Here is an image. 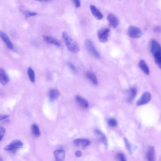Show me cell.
Wrapping results in <instances>:
<instances>
[{
    "instance_id": "cell-1",
    "label": "cell",
    "mask_w": 161,
    "mask_h": 161,
    "mask_svg": "<svg viewBox=\"0 0 161 161\" xmlns=\"http://www.w3.org/2000/svg\"><path fill=\"white\" fill-rule=\"evenodd\" d=\"M150 51L153 55L155 62L158 66H161V50L159 43L156 40L152 39L150 42Z\"/></svg>"
},
{
    "instance_id": "cell-2",
    "label": "cell",
    "mask_w": 161,
    "mask_h": 161,
    "mask_svg": "<svg viewBox=\"0 0 161 161\" xmlns=\"http://www.w3.org/2000/svg\"><path fill=\"white\" fill-rule=\"evenodd\" d=\"M62 36L66 46L68 49L74 53L80 51V48L77 42L73 40L65 31L63 33Z\"/></svg>"
},
{
    "instance_id": "cell-3",
    "label": "cell",
    "mask_w": 161,
    "mask_h": 161,
    "mask_svg": "<svg viewBox=\"0 0 161 161\" xmlns=\"http://www.w3.org/2000/svg\"><path fill=\"white\" fill-rule=\"evenodd\" d=\"M23 146V142L20 140L16 139L12 141L4 148L6 151L14 153L22 148Z\"/></svg>"
},
{
    "instance_id": "cell-4",
    "label": "cell",
    "mask_w": 161,
    "mask_h": 161,
    "mask_svg": "<svg viewBox=\"0 0 161 161\" xmlns=\"http://www.w3.org/2000/svg\"><path fill=\"white\" fill-rule=\"evenodd\" d=\"M85 45L86 50L89 53L95 58L100 59L101 58V55L98 53L94 43L90 40L88 39L85 42Z\"/></svg>"
},
{
    "instance_id": "cell-5",
    "label": "cell",
    "mask_w": 161,
    "mask_h": 161,
    "mask_svg": "<svg viewBox=\"0 0 161 161\" xmlns=\"http://www.w3.org/2000/svg\"><path fill=\"white\" fill-rule=\"evenodd\" d=\"M127 34L131 38L138 39L141 36L142 32L141 30L139 28L134 26H131L128 28Z\"/></svg>"
},
{
    "instance_id": "cell-6",
    "label": "cell",
    "mask_w": 161,
    "mask_h": 161,
    "mask_svg": "<svg viewBox=\"0 0 161 161\" xmlns=\"http://www.w3.org/2000/svg\"><path fill=\"white\" fill-rule=\"evenodd\" d=\"M110 30L107 28H102L98 31V35L99 40L103 43L107 42L108 40Z\"/></svg>"
},
{
    "instance_id": "cell-7",
    "label": "cell",
    "mask_w": 161,
    "mask_h": 161,
    "mask_svg": "<svg viewBox=\"0 0 161 161\" xmlns=\"http://www.w3.org/2000/svg\"><path fill=\"white\" fill-rule=\"evenodd\" d=\"M151 98V95L149 92H145L138 101L137 105L141 106L146 104L150 101Z\"/></svg>"
},
{
    "instance_id": "cell-8",
    "label": "cell",
    "mask_w": 161,
    "mask_h": 161,
    "mask_svg": "<svg viewBox=\"0 0 161 161\" xmlns=\"http://www.w3.org/2000/svg\"><path fill=\"white\" fill-rule=\"evenodd\" d=\"M73 144L76 147L84 148L89 145L90 142L87 139H77L74 140Z\"/></svg>"
},
{
    "instance_id": "cell-9",
    "label": "cell",
    "mask_w": 161,
    "mask_h": 161,
    "mask_svg": "<svg viewBox=\"0 0 161 161\" xmlns=\"http://www.w3.org/2000/svg\"><path fill=\"white\" fill-rule=\"evenodd\" d=\"M107 19L110 25L113 28H115L118 26L119 23V20L114 14L110 13L108 14Z\"/></svg>"
},
{
    "instance_id": "cell-10",
    "label": "cell",
    "mask_w": 161,
    "mask_h": 161,
    "mask_svg": "<svg viewBox=\"0 0 161 161\" xmlns=\"http://www.w3.org/2000/svg\"><path fill=\"white\" fill-rule=\"evenodd\" d=\"M95 132L99 140L104 144L105 149H107L108 147V143L106 136L99 129H95Z\"/></svg>"
},
{
    "instance_id": "cell-11",
    "label": "cell",
    "mask_w": 161,
    "mask_h": 161,
    "mask_svg": "<svg viewBox=\"0 0 161 161\" xmlns=\"http://www.w3.org/2000/svg\"><path fill=\"white\" fill-rule=\"evenodd\" d=\"M0 37L9 49H13L14 45L13 43L7 34L2 31H0Z\"/></svg>"
},
{
    "instance_id": "cell-12",
    "label": "cell",
    "mask_w": 161,
    "mask_h": 161,
    "mask_svg": "<svg viewBox=\"0 0 161 161\" xmlns=\"http://www.w3.org/2000/svg\"><path fill=\"white\" fill-rule=\"evenodd\" d=\"M55 161H64L66 156V152L63 150L58 149L54 152Z\"/></svg>"
},
{
    "instance_id": "cell-13",
    "label": "cell",
    "mask_w": 161,
    "mask_h": 161,
    "mask_svg": "<svg viewBox=\"0 0 161 161\" xmlns=\"http://www.w3.org/2000/svg\"><path fill=\"white\" fill-rule=\"evenodd\" d=\"M147 161H155L156 159L155 151L152 146L148 147L146 154Z\"/></svg>"
},
{
    "instance_id": "cell-14",
    "label": "cell",
    "mask_w": 161,
    "mask_h": 161,
    "mask_svg": "<svg viewBox=\"0 0 161 161\" xmlns=\"http://www.w3.org/2000/svg\"><path fill=\"white\" fill-rule=\"evenodd\" d=\"M9 78L5 71L0 68V83L5 85L9 81Z\"/></svg>"
},
{
    "instance_id": "cell-15",
    "label": "cell",
    "mask_w": 161,
    "mask_h": 161,
    "mask_svg": "<svg viewBox=\"0 0 161 161\" xmlns=\"http://www.w3.org/2000/svg\"><path fill=\"white\" fill-rule=\"evenodd\" d=\"M42 37L44 40L49 44L58 46H60V42L57 39L51 36L44 35L42 36Z\"/></svg>"
},
{
    "instance_id": "cell-16",
    "label": "cell",
    "mask_w": 161,
    "mask_h": 161,
    "mask_svg": "<svg viewBox=\"0 0 161 161\" xmlns=\"http://www.w3.org/2000/svg\"><path fill=\"white\" fill-rule=\"evenodd\" d=\"M90 9L93 15L99 20L102 19L103 16L101 12L94 5H91L90 6Z\"/></svg>"
},
{
    "instance_id": "cell-17",
    "label": "cell",
    "mask_w": 161,
    "mask_h": 161,
    "mask_svg": "<svg viewBox=\"0 0 161 161\" xmlns=\"http://www.w3.org/2000/svg\"><path fill=\"white\" fill-rule=\"evenodd\" d=\"M76 100L80 107L84 109L88 107L89 104L88 101L82 97L80 95L77 96Z\"/></svg>"
},
{
    "instance_id": "cell-18",
    "label": "cell",
    "mask_w": 161,
    "mask_h": 161,
    "mask_svg": "<svg viewBox=\"0 0 161 161\" xmlns=\"http://www.w3.org/2000/svg\"><path fill=\"white\" fill-rule=\"evenodd\" d=\"M139 66L140 69L146 75H149L150 73V71L145 61L143 60H141L139 61Z\"/></svg>"
},
{
    "instance_id": "cell-19",
    "label": "cell",
    "mask_w": 161,
    "mask_h": 161,
    "mask_svg": "<svg viewBox=\"0 0 161 161\" xmlns=\"http://www.w3.org/2000/svg\"><path fill=\"white\" fill-rule=\"evenodd\" d=\"M60 95L59 91L54 89H51L48 93L49 97L52 100H56L59 97Z\"/></svg>"
},
{
    "instance_id": "cell-20",
    "label": "cell",
    "mask_w": 161,
    "mask_h": 161,
    "mask_svg": "<svg viewBox=\"0 0 161 161\" xmlns=\"http://www.w3.org/2000/svg\"><path fill=\"white\" fill-rule=\"evenodd\" d=\"M86 77L94 85H97L98 84L97 79L95 74L92 72H88L86 73Z\"/></svg>"
},
{
    "instance_id": "cell-21",
    "label": "cell",
    "mask_w": 161,
    "mask_h": 161,
    "mask_svg": "<svg viewBox=\"0 0 161 161\" xmlns=\"http://www.w3.org/2000/svg\"><path fill=\"white\" fill-rule=\"evenodd\" d=\"M31 130L32 134L35 137H39L40 135V129L38 126L35 124H33L32 125Z\"/></svg>"
},
{
    "instance_id": "cell-22",
    "label": "cell",
    "mask_w": 161,
    "mask_h": 161,
    "mask_svg": "<svg viewBox=\"0 0 161 161\" xmlns=\"http://www.w3.org/2000/svg\"><path fill=\"white\" fill-rule=\"evenodd\" d=\"M137 94V90L135 88H132L130 90L129 97L128 99V101L131 102L133 101Z\"/></svg>"
},
{
    "instance_id": "cell-23",
    "label": "cell",
    "mask_w": 161,
    "mask_h": 161,
    "mask_svg": "<svg viewBox=\"0 0 161 161\" xmlns=\"http://www.w3.org/2000/svg\"><path fill=\"white\" fill-rule=\"evenodd\" d=\"M28 74L31 81L34 83L35 81V72L31 67H29L28 68Z\"/></svg>"
},
{
    "instance_id": "cell-24",
    "label": "cell",
    "mask_w": 161,
    "mask_h": 161,
    "mask_svg": "<svg viewBox=\"0 0 161 161\" xmlns=\"http://www.w3.org/2000/svg\"><path fill=\"white\" fill-rule=\"evenodd\" d=\"M124 140L125 145L127 149L129 152V154L132 155L133 153V149L132 146L130 142H129L128 139L126 138H124Z\"/></svg>"
},
{
    "instance_id": "cell-25",
    "label": "cell",
    "mask_w": 161,
    "mask_h": 161,
    "mask_svg": "<svg viewBox=\"0 0 161 161\" xmlns=\"http://www.w3.org/2000/svg\"><path fill=\"white\" fill-rule=\"evenodd\" d=\"M22 12L26 18L30 16H35L37 15V13L36 12H30L27 10L22 11Z\"/></svg>"
},
{
    "instance_id": "cell-26",
    "label": "cell",
    "mask_w": 161,
    "mask_h": 161,
    "mask_svg": "<svg viewBox=\"0 0 161 161\" xmlns=\"http://www.w3.org/2000/svg\"><path fill=\"white\" fill-rule=\"evenodd\" d=\"M108 124L111 127H114L117 125V122L115 119L111 118L108 121Z\"/></svg>"
},
{
    "instance_id": "cell-27",
    "label": "cell",
    "mask_w": 161,
    "mask_h": 161,
    "mask_svg": "<svg viewBox=\"0 0 161 161\" xmlns=\"http://www.w3.org/2000/svg\"><path fill=\"white\" fill-rule=\"evenodd\" d=\"M119 161H127L124 154L122 153H119L117 155Z\"/></svg>"
},
{
    "instance_id": "cell-28",
    "label": "cell",
    "mask_w": 161,
    "mask_h": 161,
    "mask_svg": "<svg viewBox=\"0 0 161 161\" xmlns=\"http://www.w3.org/2000/svg\"><path fill=\"white\" fill-rule=\"evenodd\" d=\"M5 133V129L3 127L0 126V141L3 138Z\"/></svg>"
},
{
    "instance_id": "cell-29",
    "label": "cell",
    "mask_w": 161,
    "mask_h": 161,
    "mask_svg": "<svg viewBox=\"0 0 161 161\" xmlns=\"http://www.w3.org/2000/svg\"><path fill=\"white\" fill-rule=\"evenodd\" d=\"M67 65L69 66L71 70L74 72H76V69L75 65L71 62L70 61L67 62Z\"/></svg>"
},
{
    "instance_id": "cell-30",
    "label": "cell",
    "mask_w": 161,
    "mask_h": 161,
    "mask_svg": "<svg viewBox=\"0 0 161 161\" xmlns=\"http://www.w3.org/2000/svg\"><path fill=\"white\" fill-rule=\"evenodd\" d=\"M73 1L77 8H78L80 7L81 4H80V1H79V0H74Z\"/></svg>"
},
{
    "instance_id": "cell-31",
    "label": "cell",
    "mask_w": 161,
    "mask_h": 161,
    "mask_svg": "<svg viewBox=\"0 0 161 161\" xmlns=\"http://www.w3.org/2000/svg\"><path fill=\"white\" fill-rule=\"evenodd\" d=\"M9 116L0 114V121H2L8 118Z\"/></svg>"
},
{
    "instance_id": "cell-32",
    "label": "cell",
    "mask_w": 161,
    "mask_h": 161,
    "mask_svg": "<svg viewBox=\"0 0 161 161\" xmlns=\"http://www.w3.org/2000/svg\"><path fill=\"white\" fill-rule=\"evenodd\" d=\"M82 154V152L81 151L79 150L76 151L75 153V155L78 157H81Z\"/></svg>"
},
{
    "instance_id": "cell-33",
    "label": "cell",
    "mask_w": 161,
    "mask_h": 161,
    "mask_svg": "<svg viewBox=\"0 0 161 161\" xmlns=\"http://www.w3.org/2000/svg\"><path fill=\"white\" fill-rule=\"evenodd\" d=\"M154 31L156 33H159L160 32L161 28L159 26H157L155 27L154 28Z\"/></svg>"
},
{
    "instance_id": "cell-34",
    "label": "cell",
    "mask_w": 161,
    "mask_h": 161,
    "mask_svg": "<svg viewBox=\"0 0 161 161\" xmlns=\"http://www.w3.org/2000/svg\"><path fill=\"white\" fill-rule=\"evenodd\" d=\"M40 1L41 2H49L51 1Z\"/></svg>"
},
{
    "instance_id": "cell-35",
    "label": "cell",
    "mask_w": 161,
    "mask_h": 161,
    "mask_svg": "<svg viewBox=\"0 0 161 161\" xmlns=\"http://www.w3.org/2000/svg\"><path fill=\"white\" fill-rule=\"evenodd\" d=\"M0 161H3L2 158L0 157Z\"/></svg>"
}]
</instances>
